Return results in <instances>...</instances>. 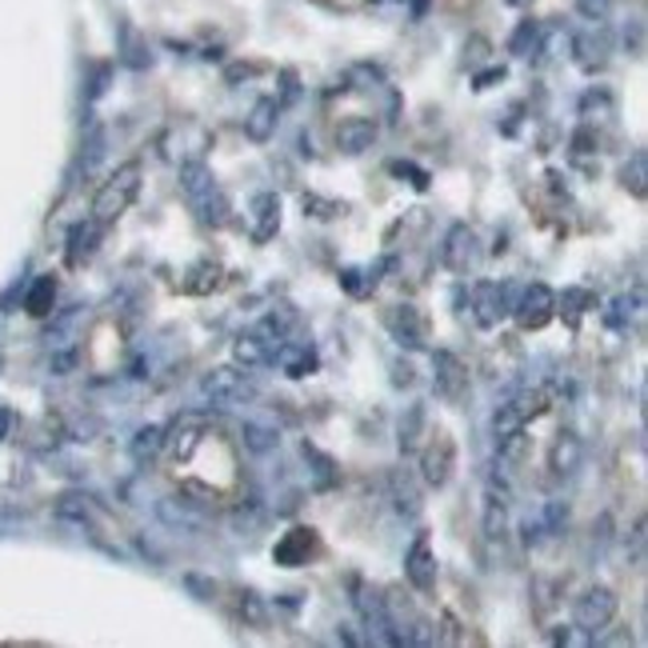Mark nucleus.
<instances>
[{"label":"nucleus","mask_w":648,"mask_h":648,"mask_svg":"<svg viewBox=\"0 0 648 648\" xmlns=\"http://www.w3.org/2000/svg\"><path fill=\"white\" fill-rule=\"evenodd\" d=\"M180 192L189 200V209L197 212L200 225H209V229H220L225 220H229V197L220 189L217 172L205 165V160H185L180 165Z\"/></svg>","instance_id":"f257e3e1"},{"label":"nucleus","mask_w":648,"mask_h":648,"mask_svg":"<svg viewBox=\"0 0 648 648\" xmlns=\"http://www.w3.org/2000/svg\"><path fill=\"white\" fill-rule=\"evenodd\" d=\"M140 177H144V169H140L137 160H129V165H120V169L100 185V192L92 197V220H97L100 229L132 209V200L140 197Z\"/></svg>","instance_id":"f03ea898"},{"label":"nucleus","mask_w":648,"mask_h":648,"mask_svg":"<svg viewBox=\"0 0 648 648\" xmlns=\"http://www.w3.org/2000/svg\"><path fill=\"white\" fill-rule=\"evenodd\" d=\"M200 397L217 405V409H237V405H252L260 397V385L240 365H217V369L200 377Z\"/></svg>","instance_id":"7ed1b4c3"},{"label":"nucleus","mask_w":648,"mask_h":648,"mask_svg":"<svg viewBox=\"0 0 648 648\" xmlns=\"http://www.w3.org/2000/svg\"><path fill=\"white\" fill-rule=\"evenodd\" d=\"M509 512H512V485L509 477H500V469H492L485 477V540L489 545H500V540L509 537Z\"/></svg>","instance_id":"20e7f679"},{"label":"nucleus","mask_w":648,"mask_h":648,"mask_svg":"<svg viewBox=\"0 0 648 648\" xmlns=\"http://www.w3.org/2000/svg\"><path fill=\"white\" fill-rule=\"evenodd\" d=\"M617 609H620L617 592H612L609 585H592V589L580 592L577 605H572V625L592 632V637H600V632L617 620Z\"/></svg>","instance_id":"39448f33"},{"label":"nucleus","mask_w":648,"mask_h":648,"mask_svg":"<svg viewBox=\"0 0 648 648\" xmlns=\"http://www.w3.org/2000/svg\"><path fill=\"white\" fill-rule=\"evenodd\" d=\"M512 320H517L525 332H540L545 325L557 320V292L549 285H529V289L520 292V300L512 305Z\"/></svg>","instance_id":"423d86ee"},{"label":"nucleus","mask_w":648,"mask_h":648,"mask_svg":"<svg viewBox=\"0 0 648 648\" xmlns=\"http://www.w3.org/2000/svg\"><path fill=\"white\" fill-rule=\"evenodd\" d=\"M432 389H437L440 400H449V405H460V400L469 397V369H465V360L449 349H437L432 352Z\"/></svg>","instance_id":"0eeeda50"},{"label":"nucleus","mask_w":648,"mask_h":648,"mask_svg":"<svg viewBox=\"0 0 648 648\" xmlns=\"http://www.w3.org/2000/svg\"><path fill=\"white\" fill-rule=\"evenodd\" d=\"M469 309L480 329H497L500 320L512 312L509 289L497 285V280H477V285H472V297H469Z\"/></svg>","instance_id":"6e6552de"},{"label":"nucleus","mask_w":648,"mask_h":648,"mask_svg":"<svg viewBox=\"0 0 648 648\" xmlns=\"http://www.w3.org/2000/svg\"><path fill=\"white\" fill-rule=\"evenodd\" d=\"M405 577L417 592H432L437 589V552H432L429 532H417V540L405 552Z\"/></svg>","instance_id":"1a4fd4ad"},{"label":"nucleus","mask_w":648,"mask_h":648,"mask_svg":"<svg viewBox=\"0 0 648 648\" xmlns=\"http://www.w3.org/2000/svg\"><path fill=\"white\" fill-rule=\"evenodd\" d=\"M472 260H477V232H472V225L457 220V225H449V232H445L440 265H445L449 272H469Z\"/></svg>","instance_id":"9d476101"},{"label":"nucleus","mask_w":648,"mask_h":648,"mask_svg":"<svg viewBox=\"0 0 648 648\" xmlns=\"http://www.w3.org/2000/svg\"><path fill=\"white\" fill-rule=\"evenodd\" d=\"M452 465H457V445L449 437H437L429 449L420 452V480L429 489H445L452 477Z\"/></svg>","instance_id":"9b49d317"},{"label":"nucleus","mask_w":648,"mask_h":648,"mask_svg":"<svg viewBox=\"0 0 648 648\" xmlns=\"http://www.w3.org/2000/svg\"><path fill=\"white\" fill-rule=\"evenodd\" d=\"M272 352H277V340L265 337L260 329H245L232 340V365H240V369H249V372L272 365Z\"/></svg>","instance_id":"f8f14e48"},{"label":"nucleus","mask_w":648,"mask_h":648,"mask_svg":"<svg viewBox=\"0 0 648 648\" xmlns=\"http://www.w3.org/2000/svg\"><path fill=\"white\" fill-rule=\"evenodd\" d=\"M392 340L400 349H425V317H420L417 305H397V309L385 317Z\"/></svg>","instance_id":"ddd939ff"},{"label":"nucleus","mask_w":648,"mask_h":648,"mask_svg":"<svg viewBox=\"0 0 648 648\" xmlns=\"http://www.w3.org/2000/svg\"><path fill=\"white\" fill-rule=\"evenodd\" d=\"M272 360L280 365V372L289 380H305L312 377V372L320 369V357L312 345H297V340H280L277 352H272Z\"/></svg>","instance_id":"4468645a"},{"label":"nucleus","mask_w":648,"mask_h":648,"mask_svg":"<svg viewBox=\"0 0 648 648\" xmlns=\"http://www.w3.org/2000/svg\"><path fill=\"white\" fill-rule=\"evenodd\" d=\"M200 437H205V417L200 412H185V417H177L172 429H165V449L177 460H189L197 452Z\"/></svg>","instance_id":"2eb2a0df"},{"label":"nucleus","mask_w":648,"mask_h":648,"mask_svg":"<svg viewBox=\"0 0 648 648\" xmlns=\"http://www.w3.org/2000/svg\"><path fill=\"white\" fill-rule=\"evenodd\" d=\"M312 552H317V532L312 529H289L285 537L277 540L272 560L285 565V569H300V565H309Z\"/></svg>","instance_id":"dca6fc26"},{"label":"nucleus","mask_w":648,"mask_h":648,"mask_svg":"<svg viewBox=\"0 0 648 648\" xmlns=\"http://www.w3.org/2000/svg\"><path fill=\"white\" fill-rule=\"evenodd\" d=\"M377 137H380L377 120H369V117L340 120V129H337V149L345 152V157H360V152H369L372 144H377Z\"/></svg>","instance_id":"f3484780"},{"label":"nucleus","mask_w":648,"mask_h":648,"mask_svg":"<svg viewBox=\"0 0 648 648\" xmlns=\"http://www.w3.org/2000/svg\"><path fill=\"white\" fill-rule=\"evenodd\" d=\"M580 465H585V440H580L577 432H560L549 449L552 477H577Z\"/></svg>","instance_id":"a211bd4d"},{"label":"nucleus","mask_w":648,"mask_h":648,"mask_svg":"<svg viewBox=\"0 0 648 648\" xmlns=\"http://www.w3.org/2000/svg\"><path fill=\"white\" fill-rule=\"evenodd\" d=\"M249 220H252V237L265 245L280 232V197L277 192H257L249 205Z\"/></svg>","instance_id":"6ab92c4d"},{"label":"nucleus","mask_w":648,"mask_h":648,"mask_svg":"<svg viewBox=\"0 0 648 648\" xmlns=\"http://www.w3.org/2000/svg\"><path fill=\"white\" fill-rule=\"evenodd\" d=\"M277 124H280V100L260 97L257 104H252L249 117H245V137L257 140V144H265V140L277 137Z\"/></svg>","instance_id":"aec40b11"},{"label":"nucleus","mask_w":648,"mask_h":648,"mask_svg":"<svg viewBox=\"0 0 648 648\" xmlns=\"http://www.w3.org/2000/svg\"><path fill=\"white\" fill-rule=\"evenodd\" d=\"M609 37L605 32H597V37H577L572 40V52H577V64H580V72H600L605 64H609Z\"/></svg>","instance_id":"412c9836"},{"label":"nucleus","mask_w":648,"mask_h":648,"mask_svg":"<svg viewBox=\"0 0 648 648\" xmlns=\"http://www.w3.org/2000/svg\"><path fill=\"white\" fill-rule=\"evenodd\" d=\"M160 452H165V429H160V425H140L129 440V457L137 460V465H152Z\"/></svg>","instance_id":"4be33fe9"},{"label":"nucleus","mask_w":648,"mask_h":648,"mask_svg":"<svg viewBox=\"0 0 648 648\" xmlns=\"http://www.w3.org/2000/svg\"><path fill=\"white\" fill-rule=\"evenodd\" d=\"M240 445H245L252 457H269V452H277L280 432L272 429V425H265V420H245V425H240Z\"/></svg>","instance_id":"5701e85b"},{"label":"nucleus","mask_w":648,"mask_h":648,"mask_svg":"<svg viewBox=\"0 0 648 648\" xmlns=\"http://www.w3.org/2000/svg\"><path fill=\"white\" fill-rule=\"evenodd\" d=\"M389 492H392V509L400 512V517H420V489L412 485V477L405 469H397L389 477Z\"/></svg>","instance_id":"b1692460"},{"label":"nucleus","mask_w":648,"mask_h":648,"mask_svg":"<svg viewBox=\"0 0 648 648\" xmlns=\"http://www.w3.org/2000/svg\"><path fill=\"white\" fill-rule=\"evenodd\" d=\"M97 240H100V225L97 220H80V225H72L69 232V265H84V260L97 252Z\"/></svg>","instance_id":"393cba45"},{"label":"nucleus","mask_w":648,"mask_h":648,"mask_svg":"<svg viewBox=\"0 0 648 648\" xmlns=\"http://www.w3.org/2000/svg\"><path fill=\"white\" fill-rule=\"evenodd\" d=\"M420 437H425V405H409V412L400 417L397 425V445L405 457H412V452L420 449Z\"/></svg>","instance_id":"a878e982"},{"label":"nucleus","mask_w":648,"mask_h":648,"mask_svg":"<svg viewBox=\"0 0 648 648\" xmlns=\"http://www.w3.org/2000/svg\"><path fill=\"white\" fill-rule=\"evenodd\" d=\"M52 305H57V277H37L24 292V309L32 317H49Z\"/></svg>","instance_id":"bb28decb"},{"label":"nucleus","mask_w":648,"mask_h":648,"mask_svg":"<svg viewBox=\"0 0 648 648\" xmlns=\"http://www.w3.org/2000/svg\"><path fill=\"white\" fill-rule=\"evenodd\" d=\"M620 185L632 192L637 200H645V192H648V152L645 149H637L629 160H625V169H620Z\"/></svg>","instance_id":"cd10ccee"},{"label":"nucleus","mask_w":648,"mask_h":648,"mask_svg":"<svg viewBox=\"0 0 648 648\" xmlns=\"http://www.w3.org/2000/svg\"><path fill=\"white\" fill-rule=\"evenodd\" d=\"M640 305H645L640 292H620L609 305V312H605V325H609V329H629L632 320L640 317Z\"/></svg>","instance_id":"c85d7f7f"},{"label":"nucleus","mask_w":648,"mask_h":648,"mask_svg":"<svg viewBox=\"0 0 648 648\" xmlns=\"http://www.w3.org/2000/svg\"><path fill=\"white\" fill-rule=\"evenodd\" d=\"M592 309H597V297L589 289H565V297H557V312H565L569 325H580V317Z\"/></svg>","instance_id":"c756f323"},{"label":"nucleus","mask_w":648,"mask_h":648,"mask_svg":"<svg viewBox=\"0 0 648 648\" xmlns=\"http://www.w3.org/2000/svg\"><path fill=\"white\" fill-rule=\"evenodd\" d=\"M160 520H165V525H172V529H185V532H197L200 529V517H192L189 509H185V505H180V500H160Z\"/></svg>","instance_id":"7c9ffc66"},{"label":"nucleus","mask_w":648,"mask_h":648,"mask_svg":"<svg viewBox=\"0 0 648 648\" xmlns=\"http://www.w3.org/2000/svg\"><path fill=\"white\" fill-rule=\"evenodd\" d=\"M292 325H297V312H292V309H277V312H269V317L260 320L257 329L265 332V337H272V340H277V345H280V340L289 337Z\"/></svg>","instance_id":"2f4dec72"},{"label":"nucleus","mask_w":648,"mask_h":648,"mask_svg":"<svg viewBox=\"0 0 648 648\" xmlns=\"http://www.w3.org/2000/svg\"><path fill=\"white\" fill-rule=\"evenodd\" d=\"M305 217H312V220L345 217V205H340V200H325V197H317V192H309V197H305Z\"/></svg>","instance_id":"473e14b6"},{"label":"nucleus","mask_w":648,"mask_h":648,"mask_svg":"<svg viewBox=\"0 0 648 648\" xmlns=\"http://www.w3.org/2000/svg\"><path fill=\"white\" fill-rule=\"evenodd\" d=\"M517 57H529L532 49H540V29H537V20H525L517 32H512V44H509Z\"/></svg>","instance_id":"72a5a7b5"},{"label":"nucleus","mask_w":648,"mask_h":648,"mask_svg":"<svg viewBox=\"0 0 648 648\" xmlns=\"http://www.w3.org/2000/svg\"><path fill=\"white\" fill-rule=\"evenodd\" d=\"M549 640L552 645H565V648H577V645H592V632H585V629H577V625H557V629L549 632Z\"/></svg>","instance_id":"f704fd0d"},{"label":"nucleus","mask_w":648,"mask_h":648,"mask_svg":"<svg viewBox=\"0 0 648 648\" xmlns=\"http://www.w3.org/2000/svg\"><path fill=\"white\" fill-rule=\"evenodd\" d=\"M305 457L317 460V489H329L332 480H337V472H332V469H337V465H332V460L325 457V452H320L317 445H305Z\"/></svg>","instance_id":"c9c22d12"},{"label":"nucleus","mask_w":648,"mask_h":648,"mask_svg":"<svg viewBox=\"0 0 648 648\" xmlns=\"http://www.w3.org/2000/svg\"><path fill=\"white\" fill-rule=\"evenodd\" d=\"M612 9V0H577V12L585 20H605Z\"/></svg>","instance_id":"e433bc0d"},{"label":"nucleus","mask_w":648,"mask_h":648,"mask_svg":"<svg viewBox=\"0 0 648 648\" xmlns=\"http://www.w3.org/2000/svg\"><path fill=\"white\" fill-rule=\"evenodd\" d=\"M389 169L397 172V177H412V185H417V189H429V172L417 169V165H405V160H392Z\"/></svg>","instance_id":"4c0bfd02"},{"label":"nucleus","mask_w":648,"mask_h":648,"mask_svg":"<svg viewBox=\"0 0 648 648\" xmlns=\"http://www.w3.org/2000/svg\"><path fill=\"white\" fill-rule=\"evenodd\" d=\"M412 380H417V369H412L409 360H392V385L397 389H412Z\"/></svg>","instance_id":"58836bf2"},{"label":"nucleus","mask_w":648,"mask_h":648,"mask_svg":"<svg viewBox=\"0 0 648 648\" xmlns=\"http://www.w3.org/2000/svg\"><path fill=\"white\" fill-rule=\"evenodd\" d=\"M240 612H249L252 625H260V620H265V609H260V597H257V592H245V600H240Z\"/></svg>","instance_id":"ea45409f"},{"label":"nucleus","mask_w":648,"mask_h":648,"mask_svg":"<svg viewBox=\"0 0 648 648\" xmlns=\"http://www.w3.org/2000/svg\"><path fill=\"white\" fill-rule=\"evenodd\" d=\"M640 549H645V520H637V529H632V557L640 560Z\"/></svg>","instance_id":"a19ab883"},{"label":"nucleus","mask_w":648,"mask_h":648,"mask_svg":"<svg viewBox=\"0 0 648 648\" xmlns=\"http://www.w3.org/2000/svg\"><path fill=\"white\" fill-rule=\"evenodd\" d=\"M492 80H505V69H489V72H480V77H477V89H489Z\"/></svg>","instance_id":"79ce46f5"},{"label":"nucleus","mask_w":648,"mask_h":648,"mask_svg":"<svg viewBox=\"0 0 648 648\" xmlns=\"http://www.w3.org/2000/svg\"><path fill=\"white\" fill-rule=\"evenodd\" d=\"M9 432H12V412L4 409V405H0V440L9 437Z\"/></svg>","instance_id":"37998d69"},{"label":"nucleus","mask_w":648,"mask_h":648,"mask_svg":"<svg viewBox=\"0 0 648 648\" xmlns=\"http://www.w3.org/2000/svg\"><path fill=\"white\" fill-rule=\"evenodd\" d=\"M425 9H429V0H412V17H425Z\"/></svg>","instance_id":"c03bdc74"},{"label":"nucleus","mask_w":648,"mask_h":648,"mask_svg":"<svg viewBox=\"0 0 648 648\" xmlns=\"http://www.w3.org/2000/svg\"><path fill=\"white\" fill-rule=\"evenodd\" d=\"M0 369H4V357H0Z\"/></svg>","instance_id":"a18cd8bd"}]
</instances>
